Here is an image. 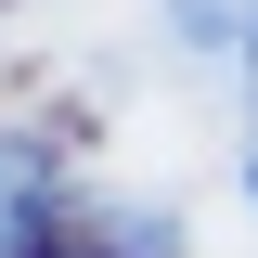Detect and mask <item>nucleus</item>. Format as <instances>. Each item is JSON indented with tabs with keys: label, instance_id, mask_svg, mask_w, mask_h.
<instances>
[{
	"label": "nucleus",
	"instance_id": "obj_2",
	"mask_svg": "<svg viewBox=\"0 0 258 258\" xmlns=\"http://www.w3.org/2000/svg\"><path fill=\"white\" fill-rule=\"evenodd\" d=\"M245 91H258V13H245Z\"/></svg>",
	"mask_w": 258,
	"mask_h": 258
},
{
	"label": "nucleus",
	"instance_id": "obj_3",
	"mask_svg": "<svg viewBox=\"0 0 258 258\" xmlns=\"http://www.w3.org/2000/svg\"><path fill=\"white\" fill-rule=\"evenodd\" d=\"M245 194H258V155H245Z\"/></svg>",
	"mask_w": 258,
	"mask_h": 258
},
{
	"label": "nucleus",
	"instance_id": "obj_1",
	"mask_svg": "<svg viewBox=\"0 0 258 258\" xmlns=\"http://www.w3.org/2000/svg\"><path fill=\"white\" fill-rule=\"evenodd\" d=\"M39 207H52V168H39L26 142H0V258H26V232H39Z\"/></svg>",
	"mask_w": 258,
	"mask_h": 258
}]
</instances>
